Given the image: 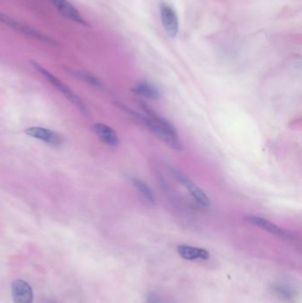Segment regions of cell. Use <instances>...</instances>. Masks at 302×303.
<instances>
[{"mask_svg":"<svg viewBox=\"0 0 302 303\" xmlns=\"http://www.w3.org/2000/svg\"><path fill=\"white\" fill-rule=\"evenodd\" d=\"M146 115H139V113L133 111L130 108L125 106H121L123 110L128 112L131 117L137 119L139 122H142L144 125L154 133L165 145L176 151L183 150V144L179 140L177 130L174 128L171 122L166 119L161 117L155 112L148 108L146 105H142Z\"/></svg>","mask_w":302,"mask_h":303,"instance_id":"cell-1","label":"cell"},{"mask_svg":"<svg viewBox=\"0 0 302 303\" xmlns=\"http://www.w3.org/2000/svg\"><path fill=\"white\" fill-rule=\"evenodd\" d=\"M31 64L33 68L37 71H39V73L41 74L43 77H45L48 80L49 83H51L57 90H59L61 93L65 95L66 98H69L72 103L77 105V108H80L82 111L87 114L88 110H87V108L85 107V105H84L83 100L78 96L75 94L73 91H71L70 88L66 86V84H63L61 81L58 79L57 77H54L52 73H50L48 70H45L44 66H40L39 63L35 62V61H31Z\"/></svg>","mask_w":302,"mask_h":303,"instance_id":"cell-2","label":"cell"},{"mask_svg":"<svg viewBox=\"0 0 302 303\" xmlns=\"http://www.w3.org/2000/svg\"><path fill=\"white\" fill-rule=\"evenodd\" d=\"M0 22L6 25L7 27H9V28H13L14 30H17V31L21 32V33H23L25 35L28 36V37H31L34 39L41 40L43 42L48 43L51 45L56 44L55 41H53L52 39H50L49 37L45 35V34H43L41 32L37 30L35 28L29 27V26L19 22V21L14 20L10 16H8L7 14L0 13Z\"/></svg>","mask_w":302,"mask_h":303,"instance_id":"cell-3","label":"cell"},{"mask_svg":"<svg viewBox=\"0 0 302 303\" xmlns=\"http://www.w3.org/2000/svg\"><path fill=\"white\" fill-rule=\"evenodd\" d=\"M173 174L177 180L180 182L182 185L185 186V188L187 189L188 192H190L191 197L198 202L199 205L203 206V207H209L210 205L209 197L207 196L205 192L202 191V189L198 187V185H195L193 182H191L186 176L181 173L180 171L173 170Z\"/></svg>","mask_w":302,"mask_h":303,"instance_id":"cell-4","label":"cell"},{"mask_svg":"<svg viewBox=\"0 0 302 303\" xmlns=\"http://www.w3.org/2000/svg\"><path fill=\"white\" fill-rule=\"evenodd\" d=\"M12 295L14 303H33L32 287L22 279H16L12 284Z\"/></svg>","mask_w":302,"mask_h":303,"instance_id":"cell-5","label":"cell"},{"mask_svg":"<svg viewBox=\"0 0 302 303\" xmlns=\"http://www.w3.org/2000/svg\"><path fill=\"white\" fill-rule=\"evenodd\" d=\"M26 134L34 139L42 140L45 143L56 146V147L60 146L63 143L62 137L59 134L51 129L41 128V127H31L29 129H26Z\"/></svg>","mask_w":302,"mask_h":303,"instance_id":"cell-6","label":"cell"},{"mask_svg":"<svg viewBox=\"0 0 302 303\" xmlns=\"http://www.w3.org/2000/svg\"><path fill=\"white\" fill-rule=\"evenodd\" d=\"M160 15L165 30L172 38L176 37L178 32V19L176 12L167 4L161 3Z\"/></svg>","mask_w":302,"mask_h":303,"instance_id":"cell-7","label":"cell"},{"mask_svg":"<svg viewBox=\"0 0 302 303\" xmlns=\"http://www.w3.org/2000/svg\"><path fill=\"white\" fill-rule=\"evenodd\" d=\"M47 1L52 4L63 16L70 19L71 21H76L77 23H80L84 26H89L87 21L82 17L80 13L68 0H47Z\"/></svg>","mask_w":302,"mask_h":303,"instance_id":"cell-8","label":"cell"},{"mask_svg":"<svg viewBox=\"0 0 302 303\" xmlns=\"http://www.w3.org/2000/svg\"><path fill=\"white\" fill-rule=\"evenodd\" d=\"M91 129L102 142L112 147L118 146V136L111 127L103 123H96L91 127Z\"/></svg>","mask_w":302,"mask_h":303,"instance_id":"cell-9","label":"cell"},{"mask_svg":"<svg viewBox=\"0 0 302 303\" xmlns=\"http://www.w3.org/2000/svg\"><path fill=\"white\" fill-rule=\"evenodd\" d=\"M246 219L252 224H254L260 229L266 230L267 232H271V234L278 236V237L285 238L288 236V234L285 230H283L280 227L276 225L271 221L262 218L260 216H247Z\"/></svg>","mask_w":302,"mask_h":303,"instance_id":"cell-10","label":"cell"},{"mask_svg":"<svg viewBox=\"0 0 302 303\" xmlns=\"http://www.w3.org/2000/svg\"><path fill=\"white\" fill-rule=\"evenodd\" d=\"M177 253L180 257L187 261L195 260H208L209 253L203 248H195L188 245H180L177 248Z\"/></svg>","mask_w":302,"mask_h":303,"instance_id":"cell-11","label":"cell"},{"mask_svg":"<svg viewBox=\"0 0 302 303\" xmlns=\"http://www.w3.org/2000/svg\"><path fill=\"white\" fill-rule=\"evenodd\" d=\"M131 183L134 188L141 195L143 199H145L149 205H155L156 203L155 195L146 182L143 181L142 179L139 178H131Z\"/></svg>","mask_w":302,"mask_h":303,"instance_id":"cell-12","label":"cell"},{"mask_svg":"<svg viewBox=\"0 0 302 303\" xmlns=\"http://www.w3.org/2000/svg\"><path fill=\"white\" fill-rule=\"evenodd\" d=\"M133 91H135L137 94L141 95L150 99H158L160 97L159 90L154 87L153 84L147 82H141L137 84L135 87L133 88Z\"/></svg>","mask_w":302,"mask_h":303,"instance_id":"cell-13","label":"cell"},{"mask_svg":"<svg viewBox=\"0 0 302 303\" xmlns=\"http://www.w3.org/2000/svg\"><path fill=\"white\" fill-rule=\"evenodd\" d=\"M77 74H78V77L82 78V79H84V80L87 81L88 83H90V84H93L97 87H102V83L97 79V77H94L93 75L87 73V72H78Z\"/></svg>","mask_w":302,"mask_h":303,"instance_id":"cell-14","label":"cell"},{"mask_svg":"<svg viewBox=\"0 0 302 303\" xmlns=\"http://www.w3.org/2000/svg\"><path fill=\"white\" fill-rule=\"evenodd\" d=\"M146 303H166L163 299L155 293H151L147 295Z\"/></svg>","mask_w":302,"mask_h":303,"instance_id":"cell-15","label":"cell"}]
</instances>
